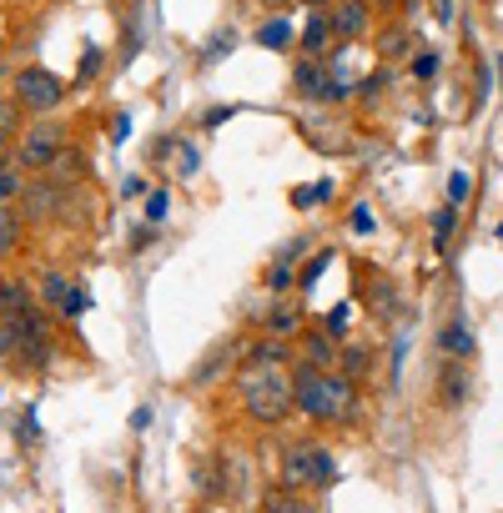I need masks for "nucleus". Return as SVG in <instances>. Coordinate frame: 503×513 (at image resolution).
<instances>
[{"instance_id": "412c9836", "label": "nucleus", "mask_w": 503, "mask_h": 513, "mask_svg": "<svg viewBox=\"0 0 503 513\" xmlns=\"http://www.w3.org/2000/svg\"><path fill=\"white\" fill-rule=\"evenodd\" d=\"M81 166H86V162H81V156L76 152H61V156H55V162H51V182H76V176H81Z\"/></svg>"}, {"instance_id": "6e6552de", "label": "nucleus", "mask_w": 503, "mask_h": 513, "mask_svg": "<svg viewBox=\"0 0 503 513\" xmlns=\"http://www.w3.org/2000/svg\"><path fill=\"white\" fill-rule=\"evenodd\" d=\"M473 393L468 382V368H463V358H449V368L438 372V398H443V408H463Z\"/></svg>"}, {"instance_id": "393cba45", "label": "nucleus", "mask_w": 503, "mask_h": 513, "mask_svg": "<svg viewBox=\"0 0 503 513\" xmlns=\"http://www.w3.org/2000/svg\"><path fill=\"white\" fill-rule=\"evenodd\" d=\"M468 192H473V172H453V182H449V202L459 207V202H468Z\"/></svg>"}, {"instance_id": "6ab92c4d", "label": "nucleus", "mask_w": 503, "mask_h": 513, "mask_svg": "<svg viewBox=\"0 0 503 513\" xmlns=\"http://www.w3.org/2000/svg\"><path fill=\"white\" fill-rule=\"evenodd\" d=\"M21 352V322L15 317H0V362H11Z\"/></svg>"}, {"instance_id": "72a5a7b5", "label": "nucleus", "mask_w": 503, "mask_h": 513, "mask_svg": "<svg viewBox=\"0 0 503 513\" xmlns=\"http://www.w3.org/2000/svg\"><path fill=\"white\" fill-rule=\"evenodd\" d=\"M5 282H11V277H0V317H5Z\"/></svg>"}, {"instance_id": "2f4dec72", "label": "nucleus", "mask_w": 503, "mask_h": 513, "mask_svg": "<svg viewBox=\"0 0 503 513\" xmlns=\"http://www.w3.org/2000/svg\"><path fill=\"white\" fill-rule=\"evenodd\" d=\"M352 232H358V237H368V232H372V212H368V207L352 212Z\"/></svg>"}, {"instance_id": "4be33fe9", "label": "nucleus", "mask_w": 503, "mask_h": 513, "mask_svg": "<svg viewBox=\"0 0 503 513\" xmlns=\"http://www.w3.org/2000/svg\"><path fill=\"white\" fill-rule=\"evenodd\" d=\"M297 328H302V312H277L272 322H267V338H282L287 342Z\"/></svg>"}, {"instance_id": "ddd939ff", "label": "nucleus", "mask_w": 503, "mask_h": 513, "mask_svg": "<svg viewBox=\"0 0 503 513\" xmlns=\"http://www.w3.org/2000/svg\"><path fill=\"white\" fill-rule=\"evenodd\" d=\"M332 358H338L332 332H307V338H302V362H307V368H322V372H328Z\"/></svg>"}, {"instance_id": "aec40b11", "label": "nucleus", "mask_w": 503, "mask_h": 513, "mask_svg": "<svg viewBox=\"0 0 503 513\" xmlns=\"http://www.w3.org/2000/svg\"><path fill=\"white\" fill-rule=\"evenodd\" d=\"M338 358H342V378H362V372H368V362H372V352L352 342V348L338 352Z\"/></svg>"}, {"instance_id": "b1692460", "label": "nucleus", "mask_w": 503, "mask_h": 513, "mask_svg": "<svg viewBox=\"0 0 503 513\" xmlns=\"http://www.w3.org/2000/svg\"><path fill=\"white\" fill-rule=\"evenodd\" d=\"M96 71H101V51H96V45H86V51H81V71H76V81H81V86H91V76H96Z\"/></svg>"}, {"instance_id": "1a4fd4ad", "label": "nucleus", "mask_w": 503, "mask_h": 513, "mask_svg": "<svg viewBox=\"0 0 503 513\" xmlns=\"http://www.w3.org/2000/svg\"><path fill=\"white\" fill-rule=\"evenodd\" d=\"M21 242H25V212L21 207H0V262L21 257Z\"/></svg>"}, {"instance_id": "cd10ccee", "label": "nucleus", "mask_w": 503, "mask_h": 513, "mask_svg": "<svg viewBox=\"0 0 503 513\" xmlns=\"http://www.w3.org/2000/svg\"><path fill=\"white\" fill-rule=\"evenodd\" d=\"M348 317H352V307H332V312H328V332H332V338L348 332Z\"/></svg>"}, {"instance_id": "7ed1b4c3", "label": "nucleus", "mask_w": 503, "mask_h": 513, "mask_svg": "<svg viewBox=\"0 0 503 513\" xmlns=\"http://www.w3.org/2000/svg\"><path fill=\"white\" fill-rule=\"evenodd\" d=\"M282 483H292V488H302V493L332 488V483H338V459H332V448H322V443H297V448H287Z\"/></svg>"}, {"instance_id": "a211bd4d", "label": "nucleus", "mask_w": 503, "mask_h": 513, "mask_svg": "<svg viewBox=\"0 0 503 513\" xmlns=\"http://www.w3.org/2000/svg\"><path fill=\"white\" fill-rule=\"evenodd\" d=\"M287 41H292V25H287L282 15H272V21H267L262 31H257V45H272V51H282Z\"/></svg>"}, {"instance_id": "20e7f679", "label": "nucleus", "mask_w": 503, "mask_h": 513, "mask_svg": "<svg viewBox=\"0 0 503 513\" xmlns=\"http://www.w3.org/2000/svg\"><path fill=\"white\" fill-rule=\"evenodd\" d=\"M11 96L25 106V116H55L66 101V81L45 66H21L11 76Z\"/></svg>"}, {"instance_id": "4468645a", "label": "nucleus", "mask_w": 503, "mask_h": 513, "mask_svg": "<svg viewBox=\"0 0 503 513\" xmlns=\"http://www.w3.org/2000/svg\"><path fill=\"white\" fill-rule=\"evenodd\" d=\"M328 41H338V35H332V21H328V15H307V25H302V55H322V51H328Z\"/></svg>"}, {"instance_id": "4c0bfd02", "label": "nucleus", "mask_w": 503, "mask_h": 513, "mask_svg": "<svg viewBox=\"0 0 503 513\" xmlns=\"http://www.w3.org/2000/svg\"><path fill=\"white\" fill-rule=\"evenodd\" d=\"M0 55H5V51H0Z\"/></svg>"}, {"instance_id": "7c9ffc66", "label": "nucleus", "mask_w": 503, "mask_h": 513, "mask_svg": "<svg viewBox=\"0 0 503 513\" xmlns=\"http://www.w3.org/2000/svg\"><path fill=\"white\" fill-rule=\"evenodd\" d=\"M146 217H152V222L166 217V192H152V197H146Z\"/></svg>"}, {"instance_id": "a878e982", "label": "nucleus", "mask_w": 503, "mask_h": 513, "mask_svg": "<svg viewBox=\"0 0 503 513\" xmlns=\"http://www.w3.org/2000/svg\"><path fill=\"white\" fill-rule=\"evenodd\" d=\"M413 76L418 81H433L438 76V51H418L413 55Z\"/></svg>"}, {"instance_id": "f03ea898", "label": "nucleus", "mask_w": 503, "mask_h": 513, "mask_svg": "<svg viewBox=\"0 0 503 513\" xmlns=\"http://www.w3.org/2000/svg\"><path fill=\"white\" fill-rule=\"evenodd\" d=\"M237 393L252 423H282L292 413V372L277 362H252L237 372Z\"/></svg>"}, {"instance_id": "bb28decb", "label": "nucleus", "mask_w": 503, "mask_h": 513, "mask_svg": "<svg viewBox=\"0 0 503 513\" xmlns=\"http://www.w3.org/2000/svg\"><path fill=\"white\" fill-rule=\"evenodd\" d=\"M86 307H91V297L81 292V287H71V297H66V307H61V312H66V317H81Z\"/></svg>"}, {"instance_id": "c756f323", "label": "nucleus", "mask_w": 503, "mask_h": 513, "mask_svg": "<svg viewBox=\"0 0 503 513\" xmlns=\"http://www.w3.org/2000/svg\"><path fill=\"white\" fill-rule=\"evenodd\" d=\"M328 257H332V252H322V257H312V267H307V272H302V292H307V287H312V282H318V277H322V267H328Z\"/></svg>"}, {"instance_id": "9d476101", "label": "nucleus", "mask_w": 503, "mask_h": 513, "mask_svg": "<svg viewBox=\"0 0 503 513\" xmlns=\"http://www.w3.org/2000/svg\"><path fill=\"white\" fill-rule=\"evenodd\" d=\"M25 126H31V116H25V106L15 96H0V152L5 146H15L25 136Z\"/></svg>"}, {"instance_id": "f3484780", "label": "nucleus", "mask_w": 503, "mask_h": 513, "mask_svg": "<svg viewBox=\"0 0 503 513\" xmlns=\"http://www.w3.org/2000/svg\"><path fill=\"white\" fill-rule=\"evenodd\" d=\"M66 297H71V282L61 272H45V282H41V302L51 307V312H61L66 307Z\"/></svg>"}, {"instance_id": "c85d7f7f", "label": "nucleus", "mask_w": 503, "mask_h": 513, "mask_svg": "<svg viewBox=\"0 0 503 513\" xmlns=\"http://www.w3.org/2000/svg\"><path fill=\"white\" fill-rule=\"evenodd\" d=\"M267 287H277V292H282V287H292V267H287V262H277L272 272H267Z\"/></svg>"}, {"instance_id": "f257e3e1", "label": "nucleus", "mask_w": 503, "mask_h": 513, "mask_svg": "<svg viewBox=\"0 0 503 513\" xmlns=\"http://www.w3.org/2000/svg\"><path fill=\"white\" fill-rule=\"evenodd\" d=\"M292 408L302 418H312V423H352V418H358L352 378L297 362V368H292Z\"/></svg>"}, {"instance_id": "dca6fc26", "label": "nucleus", "mask_w": 503, "mask_h": 513, "mask_svg": "<svg viewBox=\"0 0 503 513\" xmlns=\"http://www.w3.org/2000/svg\"><path fill=\"white\" fill-rule=\"evenodd\" d=\"M35 312V292L25 282H5V317H31Z\"/></svg>"}, {"instance_id": "9b49d317", "label": "nucleus", "mask_w": 503, "mask_h": 513, "mask_svg": "<svg viewBox=\"0 0 503 513\" xmlns=\"http://www.w3.org/2000/svg\"><path fill=\"white\" fill-rule=\"evenodd\" d=\"M262 513H312V498L302 488H292V483H282V488L262 493Z\"/></svg>"}, {"instance_id": "c9c22d12", "label": "nucleus", "mask_w": 503, "mask_h": 513, "mask_svg": "<svg viewBox=\"0 0 503 513\" xmlns=\"http://www.w3.org/2000/svg\"><path fill=\"white\" fill-rule=\"evenodd\" d=\"M0 166H5V152H0Z\"/></svg>"}, {"instance_id": "f8f14e48", "label": "nucleus", "mask_w": 503, "mask_h": 513, "mask_svg": "<svg viewBox=\"0 0 503 513\" xmlns=\"http://www.w3.org/2000/svg\"><path fill=\"white\" fill-rule=\"evenodd\" d=\"M438 348L449 352V358H463V362H468L478 342H473V328H468V322H463V317H453L449 328H443V338H438Z\"/></svg>"}, {"instance_id": "5701e85b", "label": "nucleus", "mask_w": 503, "mask_h": 513, "mask_svg": "<svg viewBox=\"0 0 503 513\" xmlns=\"http://www.w3.org/2000/svg\"><path fill=\"white\" fill-rule=\"evenodd\" d=\"M453 222H459V212H453V202H449V207H443V212L433 217V247H443V242H449Z\"/></svg>"}, {"instance_id": "473e14b6", "label": "nucleus", "mask_w": 503, "mask_h": 513, "mask_svg": "<svg viewBox=\"0 0 503 513\" xmlns=\"http://www.w3.org/2000/svg\"><path fill=\"white\" fill-rule=\"evenodd\" d=\"M227 116H232V106H217V111H207V126H222Z\"/></svg>"}, {"instance_id": "39448f33", "label": "nucleus", "mask_w": 503, "mask_h": 513, "mask_svg": "<svg viewBox=\"0 0 503 513\" xmlns=\"http://www.w3.org/2000/svg\"><path fill=\"white\" fill-rule=\"evenodd\" d=\"M66 152V126L55 116H35L31 126H25V136L15 142V162L25 166V172H51V162Z\"/></svg>"}, {"instance_id": "2eb2a0df", "label": "nucleus", "mask_w": 503, "mask_h": 513, "mask_svg": "<svg viewBox=\"0 0 503 513\" xmlns=\"http://www.w3.org/2000/svg\"><path fill=\"white\" fill-rule=\"evenodd\" d=\"M25 166L21 162H5L0 166V207H21V197H25Z\"/></svg>"}, {"instance_id": "0eeeda50", "label": "nucleus", "mask_w": 503, "mask_h": 513, "mask_svg": "<svg viewBox=\"0 0 503 513\" xmlns=\"http://www.w3.org/2000/svg\"><path fill=\"white\" fill-rule=\"evenodd\" d=\"M328 21H332V35L348 45V41H358V35L368 31V5H362V0H338V5L328 11Z\"/></svg>"}, {"instance_id": "f704fd0d", "label": "nucleus", "mask_w": 503, "mask_h": 513, "mask_svg": "<svg viewBox=\"0 0 503 513\" xmlns=\"http://www.w3.org/2000/svg\"><path fill=\"white\" fill-rule=\"evenodd\" d=\"M307 5H328V0H307Z\"/></svg>"}, {"instance_id": "423d86ee", "label": "nucleus", "mask_w": 503, "mask_h": 513, "mask_svg": "<svg viewBox=\"0 0 503 513\" xmlns=\"http://www.w3.org/2000/svg\"><path fill=\"white\" fill-rule=\"evenodd\" d=\"M292 86L302 91L307 101H348V81H338L318 55H302L292 66Z\"/></svg>"}, {"instance_id": "e433bc0d", "label": "nucleus", "mask_w": 503, "mask_h": 513, "mask_svg": "<svg viewBox=\"0 0 503 513\" xmlns=\"http://www.w3.org/2000/svg\"><path fill=\"white\" fill-rule=\"evenodd\" d=\"M498 237H503V227H498Z\"/></svg>"}]
</instances>
